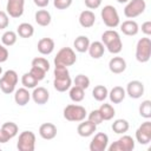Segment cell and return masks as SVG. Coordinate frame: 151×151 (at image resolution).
Wrapping results in <instances>:
<instances>
[{
  "label": "cell",
  "mask_w": 151,
  "mask_h": 151,
  "mask_svg": "<svg viewBox=\"0 0 151 151\" xmlns=\"http://www.w3.org/2000/svg\"><path fill=\"white\" fill-rule=\"evenodd\" d=\"M101 42L112 54H118L123 48L120 35L114 29H107L101 34Z\"/></svg>",
  "instance_id": "6da1fadb"
},
{
  "label": "cell",
  "mask_w": 151,
  "mask_h": 151,
  "mask_svg": "<svg viewBox=\"0 0 151 151\" xmlns=\"http://www.w3.org/2000/svg\"><path fill=\"white\" fill-rule=\"evenodd\" d=\"M151 58V40L145 37L138 40L136 46V59L139 63H147Z\"/></svg>",
  "instance_id": "7a4b0ae2"
},
{
  "label": "cell",
  "mask_w": 151,
  "mask_h": 151,
  "mask_svg": "<svg viewBox=\"0 0 151 151\" xmlns=\"http://www.w3.org/2000/svg\"><path fill=\"white\" fill-rule=\"evenodd\" d=\"M18 74L14 70H8L4 73L0 79V88L4 93L11 94L15 90V85L18 84Z\"/></svg>",
  "instance_id": "3957f363"
},
{
  "label": "cell",
  "mask_w": 151,
  "mask_h": 151,
  "mask_svg": "<svg viewBox=\"0 0 151 151\" xmlns=\"http://www.w3.org/2000/svg\"><path fill=\"white\" fill-rule=\"evenodd\" d=\"M103 22L109 27V28H114L119 25L120 19H119V14L117 12V9L112 6V5H106L103 7L101 12H100Z\"/></svg>",
  "instance_id": "277c9868"
},
{
  "label": "cell",
  "mask_w": 151,
  "mask_h": 151,
  "mask_svg": "<svg viewBox=\"0 0 151 151\" xmlns=\"http://www.w3.org/2000/svg\"><path fill=\"white\" fill-rule=\"evenodd\" d=\"M86 110L81 105L70 104L64 109V118L68 122H81L86 117Z\"/></svg>",
  "instance_id": "5b68a950"
},
{
  "label": "cell",
  "mask_w": 151,
  "mask_h": 151,
  "mask_svg": "<svg viewBox=\"0 0 151 151\" xmlns=\"http://www.w3.org/2000/svg\"><path fill=\"white\" fill-rule=\"evenodd\" d=\"M77 61V55L71 47H63L54 58V65L72 66Z\"/></svg>",
  "instance_id": "8992f818"
},
{
  "label": "cell",
  "mask_w": 151,
  "mask_h": 151,
  "mask_svg": "<svg viewBox=\"0 0 151 151\" xmlns=\"http://www.w3.org/2000/svg\"><path fill=\"white\" fill-rule=\"evenodd\" d=\"M19 151H34L35 147V134L32 131H24L19 134L17 143Z\"/></svg>",
  "instance_id": "52a82bcc"
},
{
  "label": "cell",
  "mask_w": 151,
  "mask_h": 151,
  "mask_svg": "<svg viewBox=\"0 0 151 151\" xmlns=\"http://www.w3.org/2000/svg\"><path fill=\"white\" fill-rule=\"evenodd\" d=\"M146 8V4L144 0H129L124 8V14L129 19L137 18L142 13H144Z\"/></svg>",
  "instance_id": "ba28073f"
},
{
  "label": "cell",
  "mask_w": 151,
  "mask_h": 151,
  "mask_svg": "<svg viewBox=\"0 0 151 151\" xmlns=\"http://www.w3.org/2000/svg\"><path fill=\"white\" fill-rule=\"evenodd\" d=\"M134 149V140L131 136H123L109 146V151H132Z\"/></svg>",
  "instance_id": "9c48e42d"
},
{
  "label": "cell",
  "mask_w": 151,
  "mask_h": 151,
  "mask_svg": "<svg viewBox=\"0 0 151 151\" xmlns=\"http://www.w3.org/2000/svg\"><path fill=\"white\" fill-rule=\"evenodd\" d=\"M19 127L13 122H6L0 127V143H7L9 139L17 136Z\"/></svg>",
  "instance_id": "30bf717a"
},
{
  "label": "cell",
  "mask_w": 151,
  "mask_h": 151,
  "mask_svg": "<svg viewBox=\"0 0 151 151\" xmlns=\"http://www.w3.org/2000/svg\"><path fill=\"white\" fill-rule=\"evenodd\" d=\"M136 139L139 144L146 145L151 142V122H144L136 131Z\"/></svg>",
  "instance_id": "8fae6325"
},
{
  "label": "cell",
  "mask_w": 151,
  "mask_h": 151,
  "mask_svg": "<svg viewBox=\"0 0 151 151\" xmlns=\"http://www.w3.org/2000/svg\"><path fill=\"white\" fill-rule=\"evenodd\" d=\"M25 0H7L6 13L11 18H20L24 14Z\"/></svg>",
  "instance_id": "7c38bea8"
},
{
  "label": "cell",
  "mask_w": 151,
  "mask_h": 151,
  "mask_svg": "<svg viewBox=\"0 0 151 151\" xmlns=\"http://www.w3.org/2000/svg\"><path fill=\"white\" fill-rule=\"evenodd\" d=\"M109 145V136L104 132H98L90 143L91 151H105Z\"/></svg>",
  "instance_id": "4fadbf2b"
},
{
  "label": "cell",
  "mask_w": 151,
  "mask_h": 151,
  "mask_svg": "<svg viewBox=\"0 0 151 151\" xmlns=\"http://www.w3.org/2000/svg\"><path fill=\"white\" fill-rule=\"evenodd\" d=\"M130 98L138 99L144 94V84L139 80H132L127 84L126 91H125Z\"/></svg>",
  "instance_id": "5bb4252c"
},
{
  "label": "cell",
  "mask_w": 151,
  "mask_h": 151,
  "mask_svg": "<svg viewBox=\"0 0 151 151\" xmlns=\"http://www.w3.org/2000/svg\"><path fill=\"white\" fill-rule=\"evenodd\" d=\"M31 96H32L33 101H34L35 104H38V105H44V104H46V103L48 101V99H50V93H48V91H47L45 87H42V86L34 87V90H33V92L31 93Z\"/></svg>",
  "instance_id": "9a60e30c"
},
{
  "label": "cell",
  "mask_w": 151,
  "mask_h": 151,
  "mask_svg": "<svg viewBox=\"0 0 151 151\" xmlns=\"http://www.w3.org/2000/svg\"><path fill=\"white\" fill-rule=\"evenodd\" d=\"M57 126L52 123H44L39 127V134L46 140H51L57 136Z\"/></svg>",
  "instance_id": "2e32d148"
},
{
  "label": "cell",
  "mask_w": 151,
  "mask_h": 151,
  "mask_svg": "<svg viewBox=\"0 0 151 151\" xmlns=\"http://www.w3.org/2000/svg\"><path fill=\"white\" fill-rule=\"evenodd\" d=\"M97 130V125L91 123L90 120H81V123L77 127V132L80 137H90Z\"/></svg>",
  "instance_id": "e0dca14e"
},
{
  "label": "cell",
  "mask_w": 151,
  "mask_h": 151,
  "mask_svg": "<svg viewBox=\"0 0 151 151\" xmlns=\"http://www.w3.org/2000/svg\"><path fill=\"white\" fill-rule=\"evenodd\" d=\"M109 68L112 73L114 74H119L123 73L126 70V61L124 58L122 57H113L110 61H109Z\"/></svg>",
  "instance_id": "ac0fdd59"
},
{
  "label": "cell",
  "mask_w": 151,
  "mask_h": 151,
  "mask_svg": "<svg viewBox=\"0 0 151 151\" xmlns=\"http://www.w3.org/2000/svg\"><path fill=\"white\" fill-rule=\"evenodd\" d=\"M94 22H96V15H94V13L92 11L85 9V11H83L80 13V15H79V24H80L81 27L90 28V27H92L94 25Z\"/></svg>",
  "instance_id": "d6986e66"
},
{
  "label": "cell",
  "mask_w": 151,
  "mask_h": 151,
  "mask_svg": "<svg viewBox=\"0 0 151 151\" xmlns=\"http://www.w3.org/2000/svg\"><path fill=\"white\" fill-rule=\"evenodd\" d=\"M37 47H38L39 53H41L44 55H48L54 50V40L51 38H42L38 41Z\"/></svg>",
  "instance_id": "ffe728a7"
},
{
  "label": "cell",
  "mask_w": 151,
  "mask_h": 151,
  "mask_svg": "<svg viewBox=\"0 0 151 151\" xmlns=\"http://www.w3.org/2000/svg\"><path fill=\"white\" fill-rule=\"evenodd\" d=\"M120 31L129 37H133L138 33L139 31V26L134 20H125L122 25H120Z\"/></svg>",
  "instance_id": "44dd1931"
},
{
  "label": "cell",
  "mask_w": 151,
  "mask_h": 151,
  "mask_svg": "<svg viewBox=\"0 0 151 151\" xmlns=\"http://www.w3.org/2000/svg\"><path fill=\"white\" fill-rule=\"evenodd\" d=\"M87 51H88L90 57H92L93 59H99L104 55L105 46L103 45L101 41H93V42H90Z\"/></svg>",
  "instance_id": "7402d4cb"
},
{
  "label": "cell",
  "mask_w": 151,
  "mask_h": 151,
  "mask_svg": "<svg viewBox=\"0 0 151 151\" xmlns=\"http://www.w3.org/2000/svg\"><path fill=\"white\" fill-rule=\"evenodd\" d=\"M31 99V93L28 92V90L26 87H21V88H18L15 91V94H14V100L15 103L19 105V106H25L26 104H28Z\"/></svg>",
  "instance_id": "603a6c76"
},
{
  "label": "cell",
  "mask_w": 151,
  "mask_h": 151,
  "mask_svg": "<svg viewBox=\"0 0 151 151\" xmlns=\"http://www.w3.org/2000/svg\"><path fill=\"white\" fill-rule=\"evenodd\" d=\"M71 84H72V80L70 76L61 77V78H54V81H53V86L58 92H65L70 90Z\"/></svg>",
  "instance_id": "cb8c5ba5"
},
{
  "label": "cell",
  "mask_w": 151,
  "mask_h": 151,
  "mask_svg": "<svg viewBox=\"0 0 151 151\" xmlns=\"http://www.w3.org/2000/svg\"><path fill=\"white\" fill-rule=\"evenodd\" d=\"M107 96L110 97V100H111L113 104H120V103L124 100V98H125V96H126V92H125V90H124L122 86H114V87L110 91V93H109Z\"/></svg>",
  "instance_id": "d4e9b609"
},
{
  "label": "cell",
  "mask_w": 151,
  "mask_h": 151,
  "mask_svg": "<svg viewBox=\"0 0 151 151\" xmlns=\"http://www.w3.org/2000/svg\"><path fill=\"white\" fill-rule=\"evenodd\" d=\"M34 19H35V22L39 26H42V27L48 26L51 24V20H52L50 12L46 11V9H39V11H37L35 12V15H34Z\"/></svg>",
  "instance_id": "484cf974"
},
{
  "label": "cell",
  "mask_w": 151,
  "mask_h": 151,
  "mask_svg": "<svg viewBox=\"0 0 151 151\" xmlns=\"http://www.w3.org/2000/svg\"><path fill=\"white\" fill-rule=\"evenodd\" d=\"M73 46H74L76 51H78V52H80V53L87 52L88 46H90V39H88L86 35H79V37H77L76 40L73 41Z\"/></svg>",
  "instance_id": "4316f807"
},
{
  "label": "cell",
  "mask_w": 151,
  "mask_h": 151,
  "mask_svg": "<svg viewBox=\"0 0 151 151\" xmlns=\"http://www.w3.org/2000/svg\"><path fill=\"white\" fill-rule=\"evenodd\" d=\"M129 122L126 119H116L113 123H112V130L114 133H118V134H123L125 132L129 131Z\"/></svg>",
  "instance_id": "83f0119b"
},
{
  "label": "cell",
  "mask_w": 151,
  "mask_h": 151,
  "mask_svg": "<svg viewBox=\"0 0 151 151\" xmlns=\"http://www.w3.org/2000/svg\"><path fill=\"white\" fill-rule=\"evenodd\" d=\"M17 34H19V37L21 38H31L34 34V28L31 24L28 22H22L18 26L17 28Z\"/></svg>",
  "instance_id": "f1b7e54d"
},
{
  "label": "cell",
  "mask_w": 151,
  "mask_h": 151,
  "mask_svg": "<svg viewBox=\"0 0 151 151\" xmlns=\"http://www.w3.org/2000/svg\"><path fill=\"white\" fill-rule=\"evenodd\" d=\"M109 91L104 85H97L92 90V96L97 101H104L107 98Z\"/></svg>",
  "instance_id": "f546056e"
},
{
  "label": "cell",
  "mask_w": 151,
  "mask_h": 151,
  "mask_svg": "<svg viewBox=\"0 0 151 151\" xmlns=\"http://www.w3.org/2000/svg\"><path fill=\"white\" fill-rule=\"evenodd\" d=\"M98 110L103 117V120H111L116 114V111L111 104H101Z\"/></svg>",
  "instance_id": "4dcf8cb0"
},
{
  "label": "cell",
  "mask_w": 151,
  "mask_h": 151,
  "mask_svg": "<svg viewBox=\"0 0 151 151\" xmlns=\"http://www.w3.org/2000/svg\"><path fill=\"white\" fill-rule=\"evenodd\" d=\"M85 97V90L79 87V86H73V87H70V98L72 101H76V103H80Z\"/></svg>",
  "instance_id": "1f68e13d"
},
{
  "label": "cell",
  "mask_w": 151,
  "mask_h": 151,
  "mask_svg": "<svg viewBox=\"0 0 151 151\" xmlns=\"http://www.w3.org/2000/svg\"><path fill=\"white\" fill-rule=\"evenodd\" d=\"M38 83L39 81L37 80V78L33 74H31V72H27V73L22 74V77H21V84L26 88H34V87H37Z\"/></svg>",
  "instance_id": "d6a6232c"
},
{
  "label": "cell",
  "mask_w": 151,
  "mask_h": 151,
  "mask_svg": "<svg viewBox=\"0 0 151 151\" xmlns=\"http://www.w3.org/2000/svg\"><path fill=\"white\" fill-rule=\"evenodd\" d=\"M17 39H18L17 33L13 31H6L1 37L2 45H5V46H13L17 42Z\"/></svg>",
  "instance_id": "836d02e7"
},
{
  "label": "cell",
  "mask_w": 151,
  "mask_h": 151,
  "mask_svg": "<svg viewBox=\"0 0 151 151\" xmlns=\"http://www.w3.org/2000/svg\"><path fill=\"white\" fill-rule=\"evenodd\" d=\"M139 114L146 119L151 118V101L150 100L142 101V104L139 105Z\"/></svg>",
  "instance_id": "e575fe53"
},
{
  "label": "cell",
  "mask_w": 151,
  "mask_h": 151,
  "mask_svg": "<svg viewBox=\"0 0 151 151\" xmlns=\"http://www.w3.org/2000/svg\"><path fill=\"white\" fill-rule=\"evenodd\" d=\"M73 83H74L76 86H79V87L86 90L90 86V78L85 74H78V76H76Z\"/></svg>",
  "instance_id": "d590c367"
},
{
  "label": "cell",
  "mask_w": 151,
  "mask_h": 151,
  "mask_svg": "<svg viewBox=\"0 0 151 151\" xmlns=\"http://www.w3.org/2000/svg\"><path fill=\"white\" fill-rule=\"evenodd\" d=\"M32 66H35V67H39L41 70H44L45 72H47L50 70V63L47 59L42 58V57H37L32 60Z\"/></svg>",
  "instance_id": "8d00e7d4"
},
{
  "label": "cell",
  "mask_w": 151,
  "mask_h": 151,
  "mask_svg": "<svg viewBox=\"0 0 151 151\" xmlns=\"http://www.w3.org/2000/svg\"><path fill=\"white\" fill-rule=\"evenodd\" d=\"M87 120H90L91 123H93V124H96V125H99L100 123H103L104 120H103V117H101V114H100V112H99V110H93V111H91L90 113H88V119Z\"/></svg>",
  "instance_id": "74e56055"
},
{
  "label": "cell",
  "mask_w": 151,
  "mask_h": 151,
  "mask_svg": "<svg viewBox=\"0 0 151 151\" xmlns=\"http://www.w3.org/2000/svg\"><path fill=\"white\" fill-rule=\"evenodd\" d=\"M53 5L57 9H66L72 5V0H53Z\"/></svg>",
  "instance_id": "f35d334b"
},
{
  "label": "cell",
  "mask_w": 151,
  "mask_h": 151,
  "mask_svg": "<svg viewBox=\"0 0 151 151\" xmlns=\"http://www.w3.org/2000/svg\"><path fill=\"white\" fill-rule=\"evenodd\" d=\"M29 72H31V74H33V76L37 78L38 81L42 80V79L45 78V74H46V72H45L44 70H41V68H39V67H35V66H32Z\"/></svg>",
  "instance_id": "ab89813d"
},
{
  "label": "cell",
  "mask_w": 151,
  "mask_h": 151,
  "mask_svg": "<svg viewBox=\"0 0 151 151\" xmlns=\"http://www.w3.org/2000/svg\"><path fill=\"white\" fill-rule=\"evenodd\" d=\"M9 25V19H8V14L4 11H0V29L7 28Z\"/></svg>",
  "instance_id": "60d3db41"
},
{
  "label": "cell",
  "mask_w": 151,
  "mask_h": 151,
  "mask_svg": "<svg viewBox=\"0 0 151 151\" xmlns=\"http://www.w3.org/2000/svg\"><path fill=\"white\" fill-rule=\"evenodd\" d=\"M85 1V6L88 9H96L101 5V0H84Z\"/></svg>",
  "instance_id": "b9f144b4"
},
{
  "label": "cell",
  "mask_w": 151,
  "mask_h": 151,
  "mask_svg": "<svg viewBox=\"0 0 151 151\" xmlns=\"http://www.w3.org/2000/svg\"><path fill=\"white\" fill-rule=\"evenodd\" d=\"M8 50L5 47V45L0 44V63H5L8 59Z\"/></svg>",
  "instance_id": "7bdbcfd3"
},
{
  "label": "cell",
  "mask_w": 151,
  "mask_h": 151,
  "mask_svg": "<svg viewBox=\"0 0 151 151\" xmlns=\"http://www.w3.org/2000/svg\"><path fill=\"white\" fill-rule=\"evenodd\" d=\"M142 32L145 34V35H151V21H145L143 25H142Z\"/></svg>",
  "instance_id": "ee69618b"
},
{
  "label": "cell",
  "mask_w": 151,
  "mask_h": 151,
  "mask_svg": "<svg viewBox=\"0 0 151 151\" xmlns=\"http://www.w3.org/2000/svg\"><path fill=\"white\" fill-rule=\"evenodd\" d=\"M33 2L35 4V6H38L40 8H44V7H46L48 5L50 0H33Z\"/></svg>",
  "instance_id": "f6af8a7d"
},
{
  "label": "cell",
  "mask_w": 151,
  "mask_h": 151,
  "mask_svg": "<svg viewBox=\"0 0 151 151\" xmlns=\"http://www.w3.org/2000/svg\"><path fill=\"white\" fill-rule=\"evenodd\" d=\"M119 4H126V2H129V0H117Z\"/></svg>",
  "instance_id": "bcb514c9"
},
{
  "label": "cell",
  "mask_w": 151,
  "mask_h": 151,
  "mask_svg": "<svg viewBox=\"0 0 151 151\" xmlns=\"http://www.w3.org/2000/svg\"><path fill=\"white\" fill-rule=\"evenodd\" d=\"M1 73H2V68H1V66H0V76H1Z\"/></svg>",
  "instance_id": "7dc6e473"
}]
</instances>
